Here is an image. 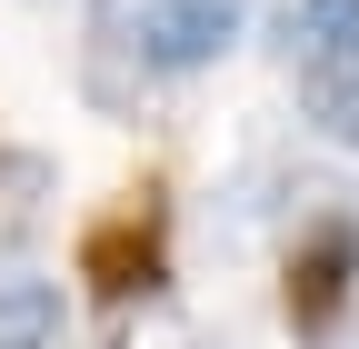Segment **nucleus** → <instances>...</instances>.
Returning a JSON list of instances; mask_svg holds the SVG:
<instances>
[{"mask_svg":"<svg viewBox=\"0 0 359 349\" xmlns=\"http://www.w3.org/2000/svg\"><path fill=\"white\" fill-rule=\"evenodd\" d=\"M90 40L140 70H200L240 40L230 0H90Z\"/></svg>","mask_w":359,"mask_h":349,"instance_id":"1","label":"nucleus"},{"mask_svg":"<svg viewBox=\"0 0 359 349\" xmlns=\"http://www.w3.org/2000/svg\"><path fill=\"white\" fill-rule=\"evenodd\" d=\"M349 299H359V220H349V210H320V220L290 240L280 310H290V329H299V339H330Z\"/></svg>","mask_w":359,"mask_h":349,"instance_id":"2","label":"nucleus"},{"mask_svg":"<svg viewBox=\"0 0 359 349\" xmlns=\"http://www.w3.org/2000/svg\"><path fill=\"white\" fill-rule=\"evenodd\" d=\"M170 230H160V200L140 190L130 210H110V220H90L80 230V280L100 289V299H160V280H170V249H160Z\"/></svg>","mask_w":359,"mask_h":349,"instance_id":"3","label":"nucleus"},{"mask_svg":"<svg viewBox=\"0 0 359 349\" xmlns=\"http://www.w3.org/2000/svg\"><path fill=\"white\" fill-rule=\"evenodd\" d=\"M299 80H359V0H299L280 20Z\"/></svg>","mask_w":359,"mask_h":349,"instance_id":"4","label":"nucleus"},{"mask_svg":"<svg viewBox=\"0 0 359 349\" xmlns=\"http://www.w3.org/2000/svg\"><path fill=\"white\" fill-rule=\"evenodd\" d=\"M40 200H50V160L40 150H0V249H20L40 230Z\"/></svg>","mask_w":359,"mask_h":349,"instance_id":"5","label":"nucleus"},{"mask_svg":"<svg viewBox=\"0 0 359 349\" xmlns=\"http://www.w3.org/2000/svg\"><path fill=\"white\" fill-rule=\"evenodd\" d=\"M60 339V289L50 280H0V349H50Z\"/></svg>","mask_w":359,"mask_h":349,"instance_id":"6","label":"nucleus"},{"mask_svg":"<svg viewBox=\"0 0 359 349\" xmlns=\"http://www.w3.org/2000/svg\"><path fill=\"white\" fill-rule=\"evenodd\" d=\"M120 349H210V339H200V320H180L170 299H140V320L120 329Z\"/></svg>","mask_w":359,"mask_h":349,"instance_id":"7","label":"nucleus"}]
</instances>
